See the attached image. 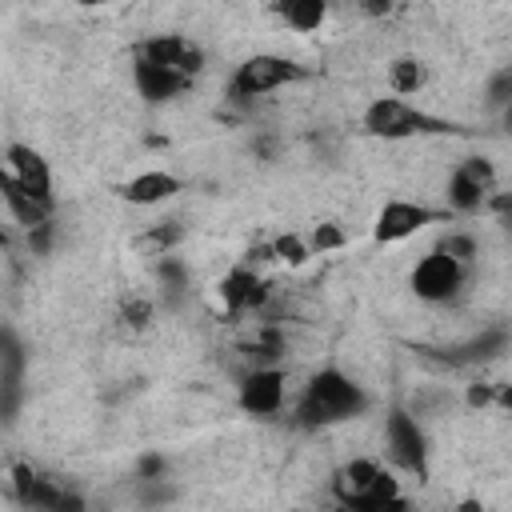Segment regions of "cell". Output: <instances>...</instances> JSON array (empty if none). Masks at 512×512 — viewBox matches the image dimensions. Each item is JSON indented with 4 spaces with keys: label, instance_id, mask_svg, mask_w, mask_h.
Returning a JSON list of instances; mask_svg holds the SVG:
<instances>
[{
    "label": "cell",
    "instance_id": "cell-1",
    "mask_svg": "<svg viewBox=\"0 0 512 512\" xmlns=\"http://www.w3.org/2000/svg\"><path fill=\"white\" fill-rule=\"evenodd\" d=\"M364 408H368V396L348 372L320 368L300 388L292 416H296L300 428H328V424H344V420L364 416Z\"/></svg>",
    "mask_w": 512,
    "mask_h": 512
},
{
    "label": "cell",
    "instance_id": "cell-2",
    "mask_svg": "<svg viewBox=\"0 0 512 512\" xmlns=\"http://www.w3.org/2000/svg\"><path fill=\"white\" fill-rule=\"evenodd\" d=\"M364 132L376 136V140H408V136H424V132H444L448 124L428 116L424 108H416L412 100H400V96H372L364 116H360Z\"/></svg>",
    "mask_w": 512,
    "mask_h": 512
},
{
    "label": "cell",
    "instance_id": "cell-3",
    "mask_svg": "<svg viewBox=\"0 0 512 512\" xmlns=\"http://www.w3.org/2000/svg\"><path fill=\"white\" fill-rule=\"evenodd\" d=\"M304 76H308L304 64H296L280 52H252L236 64V72L228 80V92H232V100H260V96H268L276 88H288Z\"/></svg>",
    "mask_w": 512,
    "mask_h": 512
},
{
    "label": "cell",
    "instance_id": "cell-4",
    "mask_svg": "<svg viewBox=\"0 0 512 512\" xmlns=\"http://www.w3.org/2000/svg\"><path fill=\"white\" fill-rule=\"evenodd\" d=\"M492 196H496V168L488 156H464L444 184L448 216H472V212L488 208Z\"/></svg>",
    "mask_w": 512,
    "mask_h": 512
},
{
    "label": "cell",
    "instance_id": "cell-5",
    "mask_svg": "<svg viewBox=\"0 0 512 512\" xmlns=\"http://www.w3.org/2000/svg\"><path fill=\"white\" fill-rule=\"evenodd\" d=\"M464 276H468V268H464L460 260H452L444 248H428V252L412 264L408 288H412L416 300H424V304H444V300H452V296L464 288Z\"/></svg>",
    "mask_w": 512,
    "mask_h": 512
},
{
    "label": "cell",
    "instance_id": "cell-6",
    "mask_svg": "<svg viewBox=\"0 0 512 512\" xmlns=\"http://www.w3.org/2000/svg\"><path fill=\"white\" fill-rule=\"evenodd\" d=\"M448 212H436V208H428V204H420V200H404V196H392V200H384L380 208H376V216H372V240L376 244H404V240H412L416 232H424L428 224H436V220H444Z\"/></svg>",
    "mask_w": 512,
    "mask_h": 512
},
{
    "label": "cell",
    "instance_id": "cell-7",
    "mask_svg": "<svg viewBox=\"0 0 512 512\" xmlns=\"http://www.w3.org/2000/svg\"><path fill=\"white\" fill-rule=\"evenodd\" d=\"M384 452L396 468L412 472L416 480L428 476V440H424V428L416 424L412 412L404 408H392L384 416Z\"/></svg>",
    "mask_w": 512,
    "mask_h": 512
},
{
    "label": "cell",
    "instance_id": "cell-8",
    "mask_svg": "<svg viewBox=\"0 0 512 512\" xmlns=\"http://www.w3.org/2000/svg\"><path fill=\"white\" fill-rule=\"evenodd\" d=\"M284 400H288V376L276 364H256L252 372H244V380L236 388V404L260 420L284 412Z\"/></svg>",
    "mask_w": 512,
    "mask_h": 512
},
{
    "label": "cell",
    "instance_id": "cell-9",
    "mask_svg": "<svg viewBox=\"0 0 512 512\" xmlns=\"http://www.w3.org/2000/svg\"><path fill=\"white\" fill-rule=\"evenodd\" d=\"M4 176L16 180L36 204L56 208V196H52V168H48V160H44L32 144L12 140V144L4 148Z\"/></svg>",
    "mask_w": 512,
    "mask_h": 512
},
{
    "label": "cell",
    "instance_id": "cell-10",
    "mask_svg": "<svg viewBox=\"0 0 512 512\" xmlns=\"http://www.w3.org/2000/svg\"><path fill=\"white\" fill-rule=\"evenodd\" d=\"M136 56H144V60H152V64H160V68H172V72H180L184 80H192V76L204 68V52H200L192 40L176 36V32H160V36L140 40V44H136Z\"/></svg>",
    "mask_w": 512,
    "mask_h": 512
},
{
    "label": "cell",
    "instance_id": "cell-11",
    "mask_svg": "<svg viewBox=\"0 0 512 512\" xmlns=\"http://www.w3.org/2000/svg\"><path fill=\"white\" fill-rule=\"evenodd\" d=\"M220 300L232 316H248V312H260L268 304V284L260 280L256 268L248 264H236L224 280H220Z\"/></svg>",
    "mask_w": 512,
    "mask_h": 512
},
{
    "label": "cell",
    "instance_id": "cell-12",
    "mask_svg": "<svg viewBox=\"0 0 512 512\" xmlns=\"http://www.w3.org/2000/svg\"><path fill=\"white\" fill-rule=\"evenodd\" d=\"M180 188H184L180 176H172L168 168H144V172H136V176H128L120 184V196L128 204H136V208H156V204L176 200Z\"/></svg>",
    "mask_w": 512,
    "mask_h": 512
},
{
    "label": "cell",
    "instance_id": "cell-13",
    "mask_svg": "<svg viewBox=\"0 0 512 512\" xmlns=\"http://www.w3.org/2000/svg\"><path fill=\"white\" fill-rule=\"evenodd\" d=\"M132 84H136V92H140L148 104H164V100H172L176 92L188 88V80H184L180 72L160 68V64H152V60H144V56L132 60Z\"/></svg>",
    "mask_w": 512,
    "mask_h": 512
},
{
    "label": "cell",
    "instance_id": "cell-14",
    "mask_svg": "<svg viewBox=\"0 0 512 512\" xmlns=\"http://www.w3.org/2000/svg\"><path fill=\"white\" fill-rule=\"evenodd\" d=\"M380 476H384V464H376V460H348V464L336 472V500H340V504H360V500H368V496L376 492Z\"/></svg>",
    "mask_w": 512,
    "mask_h": 512
},
{
    "label": "cell",
    "instance_id": "cell-15",
    "mask_svg": "<svg viewBox=\"0 0 512 512\" xmlns=\"http://www.w3.org/2000/svg\"><path fill=\"white\" fill-rule=\"evenodd\" d=\"M0 192H4V208H8V216H12V224H20L24 232H36V228H48V216H52V208H44V204H36L16 180H8V176H0Z\"/></svg>",
    "mask_w": 512,
    "mask_h": 512
},
{
    "label": "cell",
    "instance_id": "cell-16",
    "mask_svg": "<svg viewBox=\"0 0 512 512\" xmlns=\"http://www.w3.org/2000/svg\"><path fill=\"white\" fill-rule=\"evenodd\" d=\"M384 80H388V92L408 100L416 96L424 84H428V64L420 56H392L388 68H384Z\"/></svg>",
    "mask_w": 512,
    "mask_h": 512
},
{
    "label": "cell",
    "instance_id": "cell-17",
    "mask_svg": "<svg viewBox=\"0 0 512 512\" xmlns=\"http://www.w3.org/2000/svg\"><path fill=\"white\" fill-rule=\"evenodd\" d=\"M276 16L292 32H320L328 20V4L324 0H288V4H276Z\"/></svg>",
    "mask_w": 512,
    "mask_h": 512
},
{
    "label": "cell",
    "instance_id": "cell-18",
    "mask_svg": "<svg viewBox=\"0 0 512 512\" xmlns=\"http://www.w3.org/2000/svg\"><path fill=\"white\" fill-rule=\"evenodd\" d=\"M180 240H184V228H180L176 220H160V224H148V228L136 236V252H140V256H156V260H164Z\"/></svg>",
    "mask_w": 512,
    "mask_h": 512
},
{
    "label": "cell",
    "instance_id": "cell-19",
    "mask_svg": "<svg viewBox=\"0 0 512 512\" xmlns=\"http://www.w3.org/2000/svg\"><path fill=\"white\" fill-rule=\"evenodd\" d=\"M308 256H312V248H308V240L296 236V232H280V236L272 240V260H280V264L300 268Z\"/></svg>",
    "mask_w": 512,
    "mask_h": 512
},
{
    "label": "cell",
    "instance_id": "cell-20",
    "mask_svg": "<svg viewBox=\"0 0 512 512\" xmlns=\"http://www.w3.org/2000/svg\"><path fill=\"white\" fill-rule=\"evenodd\" d=\"M436 248H444V252H448L452 260H460L464 268H468V264L480 256V248H476V236H472V232H460V228H456V232H444V240H440Z\"/></svg>",
    "mask_w": 512,
    "mask_h": 512
},
{
    "label": "cell",
    "instance_id": "cell-21",
    "mask_svg": "<svg viewBox=\"0 0 512 512\" xmlns=\"http://www.w3.org/2000/svg\"><path fill=\"white\" fill-rule=\"evenodd\" d=\"M340 244H344V232H340L336 224H316V228H312V236H308L312 256H316V252H336Z\"/></svg>",
    "mask_w": 512,
    "mask_h": 512
},
{
    "label": "cell",
    "instance_id": "cell-22",
    "mask_svg": "<svg viewBox=\"0 0 512 512\" xmlns=\"http://www.w3.org/2000/svg\"><path fill=\"white\" fill-rule=\"evenodd\" d=\"M356 512H408V500L404 496H368L360 504H352Z\"/></svg>",
    "mask_w": 512,
    "mask_h": 512
},
{
    "label": "cell",
    "instance_id": "cell-23",
    "mask_svg": "<svg viewBox=\"0 0 512 512\" xmlns=\"http://www.w3.org/2000/svg\"><path fill=\"white\" fill-rule=\"evenodd\" d=\"M124 316H128V324L144 328V324L152 320V300H144V296H132V300H124Z\"/></svg>",
    "mask_w": 512,
    "mask_h": 512
},
{
    "label": "cell",
    "instance_id": "cell-24",
    "mask_svg": "<svg viewBox=\"0 0 512 512\" xmlns=\"http://www.w3.org/2000/svg\"><path fill=\"white\" fill-rule=\"evenodd\" d=\"M52 512H84V500H80V496H72V492H64V500H60Z\"/></svg>",
    "mask_w": 512,
    "mask_h": 512
},
{
    "label": "cell",
    "instance_id": "cell-25",
    "mask_svg": "<svg viewBox=\"0 0 512 512\" xmlns=\"http://www.w3.org/2000/svg\"><path fill=\"white\" fill-rule=\"evenodd\" d=\"M452 512H488V508H484L480 500H472V496H468V500H460V504H456Z\"/></svg>",
    "mask_w": 512,
    "mask_h": 512
},
{
    "label": "cell",
    "instance_id": "cell-26",
    "mask_svg": "<svg viewBox=\"0 0 512 512\" xmlns=\"http://www.w3.org/2000/svg\"><path fill=\"white\" fill-rule=\"evenodd\" d=\"M504 124L512 128V80H508V100H504Z\"/></svg>",
    "mask_w": 512,
    "mask_h": 512
},
{
    "label": "cell",
    "instance_id": "cell-27",
    "mask_svg": "<svg viewBox=\"0 0 512 512\" xmlns=\"http://www.w3.org/2000/svg\"><path fill=\"white\" fill-rule=\"evenodd\" d=\"M332 512H356V508H352V504H340V500H336V508H332Z\"/></svg>",
    "mask_w": 512,
    "mask_h": 512
}]
</instances>
